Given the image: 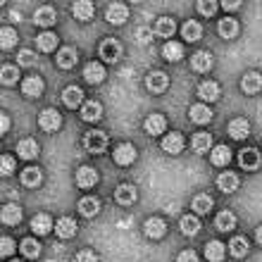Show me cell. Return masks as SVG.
I'll use <instances>...</instances> for the list:
<instances>
[{"label": "cell", "instance_id": "obj_1", "mask_svg": "<svg viewBox=\"0 0 262 262\" xmlns=\"http://www.w3.org/2000/svg\"><path fill=\"white\" fill-rule=\"evenodd\" d=\"M83 145H86L89 152L100 155V152H105V148H107V136H105L103 131H89L86 138H83Z\"/></svg>", "mask_w": 262, "mask_h": 262}, {"label": "cell", "instance_id": "obj_2", "mask_svg": "<svg viewBox=\"0 0 262 262\" xmlns=\"http://www.w3.org/2000/svg\"><path fill=\"white\" fill-rule=\"evenodd\" d=\"M38 124H41L43 131L53 134V131H57L60 126H62V115H60L57 110H53V107H48V110L41 112V117H38Z\"/></svg>", "mask_w": 262, "mask_h": 262}, {"label": "cell", "instance_id": "obj_3", "mask_svg": "<svg viewBox=\"0 0 262 262\" xmlns=\"http://www.w3.org/2000/svg\"><path fill=\"white\" fill-rule=\"evenodd\" d=\"M100 57H103L105 62H117L119 57H122V46H119L117 38H105L100 43Z\"/></svg>", "mask_w": 262, "mask_h": 262}, {"label": "cell", "instance_id": "obj_4", "mask_svg": "<svg viewBox=\"0 0 262 262\" xmlns=\"http://www.w3.org/2000/svg\"><path fill=\"white\" fill-rule=\"evenodd\" d=\"M105 19L110 21V24H115V27L124 24V21L129 19V7H126L124 3H112V5L107 7V12H105Z\"/></svg>", "mask_w": 262, "mask_h": 262}, {"label": "cell", "instance_id": "obj_5", "mask_svg": "<svg viewBox=\"0 0 262 262\" xmlns=\"http://www.w3.org/2000/svg\"><path fill=\"white\" fill-rule=\"evenodd\" d=\"M167 86H169V76L165 72H150L145 76V89L150 93H162V91H167Z\"/></svg>", "mask_w": 262, "mask_h": 262}, {"label": "cell", "instance_id": "obj_6", "mask_svg": "<svg viewBox=\"0 0 262 262\" xmlns=\"http://www.w3.org/2000/svg\"><path fill=\"white\" fill-rule=\"evenodd\" d=\"M112 158H115V162H117V165L129 167L131 162L136 160V148H134L131 143H119L117 148H115V155H112Z\"/></svg>", "mask_w": 262, "mask_h": 262}, {"label": "cell", "instance_id": "obj_7", "mask_svg": "<svg viewBox=\"0 0 262 262\" xmlns=\"http://www.w3.org/2000/svg\"><path fill=\"white\" fill-rule=\"evenodd\" d=\"M241 91L246 93V96H255V93H260L262 91V74H257V72H248V74L241 79Z\"/></svg>", "mask_w": 262, "mask_h": 262}, {"label": "cell", "instance_id": "obj_8", "mask_svg": "<svg viewBox=\"0 0 262 262\" xmlns=\"http://www.w3.org/2000/svg\"><path fill=\"white\" fill-rule=\"evenodd\" d=\"M98 184V172L93 167H79L76 169V186L79 188H93Z\"/></svg>", "mask_w": 262, "mask_h": 262}, {"label": "cell", "instance_id": "obj_9", "mask_svg": "<svg viewBox=\"0 0 262 262\" xmlns=\"http://www.w3.org/2000/svg\"><path fill=\"white\" fill-rule=\"evenodd\" d=\"M136 198H138V193L134 184H119L117 191H115V200H117L119 205H134Z\"/></svg>", "mask_w": 262, "mask_h": 262}, {"label": "cell", "instance_id": "obj_10", "mask_svg": "<svg viewBox=\"0 0 262 262\" xmlns=\"http://www.w3.org/2000/svg\"><path fill=\"white\" fill-rule=\"evenodd\" d=\"M238 165L246 169V172H253L260 167V152L255 148H243L241 155H238Z\"/></svg>", "mask_w": 262, "mask_h": 262}, {"label": "cell", "instance_id": "obj_11", "mask_svg": "<svg viewBox=\"0 0 262 262\" xmlns=\"http://www.w3.org/2000/svg\"><path fill=\"white\" fill-rule=\"evenodd\" d=\"M162 150L169 152V155H179L181 150H184V136L181 134H167L165 138H162Z\"/></svg>", "mask_w": 262, "mask_h": 262}, {"label": "cell", "instance_id": "obj_12", "mask_svg": "<svg viewBox=\"0 0 262 262\" xmlns=\"http://www.w3.org/2000/svg\"><path fill=\"white\" fill-rule=\"evenodd\" d=\"M188 117H191V122H195V124H207V122L212 119V110H210L205 103L191 105V110H188Z\"/></svg>", "mask_w": 262, "mask_h": 262}, {"label": "cell", "instance_id": "obj_13", "mask_svg": "<svg viewBox=\"0 0 262 262\" xmlns=\"http://www.w3.org/2000/svg\"><path fill=\"white\" fill-rule=\"evenodd\" d=\"M62 103L67 105V107H79V105H83V91L79 89V86H67V89L62 91Z\"/></svg>", "mask_w": 262, "mask_h": 262}, {"label": "cell", "instance_id": "obj_14", "mask_svg": "<svg viewBox=\"0 0 262 262\" xmlns=\"http://www.w3.org/2000/svg\"><path fill=\"white\" fill-rule=\"evenodd\" d=\"M103 117V105L98 100H89V103L81 105V119L83 122H98Z\"/></svg>", "mask_w": 262, "mask_h": 262}, {"label": "cell", "instance_id": "obj_15", "mask_svg": "<svg viewBox=\"0 0 262 262\" xmlns=\"http://www.w3.org/2000/svg\"><path fill=\"white\" fill-rule=\"evenodd\" d=\"M31 231H34L36 236H46L53 231V220H50L46 212L41 214H36L34 220H31Z\"/></svg>", "mask_w": 262, "mask_h": 262}, {"label": "cell", "instance_id": "obj_16", "mask_svg": "<svg viewBox=\"0 0 262 262\" xmlns=\"http://www.w3.org/2000/svg\"><path fill=\"white\" fill-rule=\"evenodd\" d=\"M198 96L203 103H214V100H220V86L214 81H203L198 86Z\"/></svg>", "mask_w": 262, "mask_h": 262}, {"label": "cell", "instance_id": "obj_17", "mask_svg": "<svg viewBox=\"0 0 262 262\" xmlns=\"http://www.w3.org/2000/svg\"><path fill=\"white\" fill-rule=\"evenodd\" d=\"M0 220H3V224H7V227H17L21 222V207L14 205V203H10V205L3 207V214H0Z\"/></svg>", "mask_w": 262, "mask_h": 262}, {"label": "cell", "instance_id": "obj_18", "mask_svg": "<svg viewBox=\"0 0 262 262\" xmlns=\"http://www.w3.org/2000/svg\"><path fill=\"white\" fill-rule=\"evenodd\" d=\"M17 155L21 160H34L38 155V143H36L34 138H21L19 143H17Z\"/></svg>", "mask_w": 262, "mask_h": 262}, {"label": "cell", "instance_id": "obj_19", "mask_svg": "<svg viewBox=\"0 0 262 262\" xmlns=\"http://www.w3.org/2000/svg\"><path fill=\"white\" fill-rule=\"evenodd\" d=\"M217 188H220L222 193H234L236 188H238V177L234 172H222L217 177Z\"/></svg>", "mask_w": 262, "mask_h": 262}, {"label": "cell", "instance_id": "obj_20", "mask_svg": "<svg viewBox=\"0 0 262 262\" xmlns=\"http://www.w3.org/2000/svg\"><path fill=\"white\" fill-rule=\"evenodd\" d=\"M167 231V222L160 220V217H150L145 222V236L148 238H162Z\"/></svg>", "mask_w": 262, "mask_h": 262}, {"label": "cell", "instance_id": "obj_21", "mask_svg": "<svg viewBox=\"0 0 262 262\" xmlns=\"http://www.w3.org/2000/svg\"><path fill=\"white\" fill-rule=\"evenodd\" d=\"M21 91H24L27 98H38L43 93V79L41 76H29V79H24V83H21Z\"/></svg>", "mask_w": 262, "mask_h": 262}, {"label": "cell", "instance_id": "obj_22", "mask_svg": "<svg viewBox=\"0 0 262 262\" xmlns=\"http://www.w3.org/2000/svg\"><path fill=\"white\" fill-rule=\"evenodd\" d=\"M143 129L150 134V136H160L162 131L167 129V119L162 115H150V117L143 122Z\"/></svg>", "mask_w": 262, "mask_h": 262}, {"label": "cell", "instance_id": "obj_23", "mask_svg": "<svg viewBox=\"0 0 262 262\" xmlns=\"http://www.w3.org/2000/svg\"><path fill=\"white\" fill-rule=\"evenodd\" d=\"M83 79L89 83H100L105 79V67L100 62H89L83 67Z\"/></svg>", "mask_w": 262, "mask_h": 262}, {"label": "cell", "instance_id": "obj_24", "mask_svg": "<svg viewBox=\"0 0 262 262\" xmlns=\"http://www.w3.org/2000/svg\"><path fill=\"white\" fill-rule=\"evenodd\" d=\"M55 234L60 236V238H72V236L76 234V222L72 220V217H60V220L55 222Z\"/></svg>", "mask_w": 262, "mask_h": 262}, {"label": "cell", "instance_id": "obj_25", "mask_svg": "<svg viewBox=\"0 0 262 262\" xmlns=\"http://www.w3.org/2000/svg\"><path fill=\"white\" fill-rule=\"evenodd\" d=\"M57 19V14L53 7H38L34 12V24H38V27H53Z\"/></svg>", "mask_w": 262, "mask_h": 262}, {"label": "cell", "instance_id": "obj_26", "mask_svg": "<svg viewBox=\"0 0 262 262\" xmlns=\"http://www.w3.org/2000/svg\"><path fill=\"white\" fill-rule=\"evenodd\" d=\"M248 134H250V124L243 117L234 119V122L229 124V136L234 138V141H243V138L248 136Z\"/></svg>", "mask_w": 262, "mask_h": 262}, {"label": "cell", "instance_id": "obj_27", "mask_svg": "<svg viewBox=\"0 0 262 262\" xmlns=\"http://www.w3.org/2000/svg\"><path fill=\"white\" fill-rule=\"evenodd\" d=\"M214 64L212 55L210 53H205V50H200V53H195L193 57H191V67L195 69V72H210Z\"/></svg>", "mask_w": 262, "mask_h": 262}, {"label": "cell", "instance_id": "obj_28", "mask_svg": "<svg viewBox=\"0 0 262 262\" xmlns=\"http://www.w3.org/2000/svg\"><path fill=\"white\" fill-rule=\"evenodd\" d=\"M162 57L169 60V62H179L181 57H184V46L177 41H167L165 48H162Z\"/></svg>", "mask_w": 262, "mask_h": 262}, {"label": "cell", "instance_id": "obj_29", "mask_svg": "<svg viewBox=\"0 0 262 262\" xmlns=\"http://www.w3.org/2000/svg\"><path fill=\"white\" fill-rule=\"evenodd\" d=\"M41 181H43V174L38 167H27L24 172H21V184L29 188H36V186H41Z\"/></svg>", "mask_w": 262, "mask_h": 262}, {"label": "cell", "instance_id": "obj_30", "mask_svg": "<svg viewBox=\"0 0 262 262\" xmlns=\"http://www.w3.org/2000/svg\"><path fill=\"white\" fill-rule=\"evenodd\" d=\"M76 64V50L74 48H60L57 50V67L62 69H72Z\"/></svg>", "mask_w": 262, "mask_h": 262}, {"label": "cell", "instance_id": "obj_31", "mask_svg": "<svg viewBox=\"0 0 262 262\" xmlns=\"http://www.w3.org/2000/svg\"><path fill=\"white\" fill-rule=\"evenodd\" d=\"M212 165L217 167H227L229 162H231V148H227V145H217V148H212Z\"/></svg>", "mask_w": 262, "mask_h": 262}, {"label": "cell", "instance_id": "obj_32", "mask_svg": "<svg viewBox=\"0 0 262 262\" xmlns=\"http://www.w3.org/2000/svg\"><path fill=\"white\" fill-rule=\"evenodd\" d=\"M79 212L83 217H96L100 212V200L98 198H81L79 200Z\"/></svg>", "mask_w": 262, "mask_h": 262}, {"label": "cell", "instance_id": "obj_33", "mask_svg": "<svg viewBox=\"0 0 262 262\" xmlns=\"http://www.w3.org/2000/svg\"><path fill=\"white\" fill-rule=\"evenodd\" d=\"M181 34H184V38H186L188 43H195V41H200V36H203V27H200L198 21L191 19L181 27Z\"/></svg>", "mask_w": 262, "mask_h": 262}, {"label": "cell", "instance_id": "obj_34", "mask_svg": "<svg viewBox=\"0 0 262 262\" xmlns=\"http://www.w3.org/2000/svg\"><path fill=\"white\" fill-rule=\"evenodd\" d=\"M72 14H74L79 21H86L93 17V5L91 3H86V0H79V3H74L72 5Z\"/></svg>", "mask_w": 262, "mask_h": 262}, {"label": "cell", "instance_id": "obj_35", "mask_svg": "<svg viewBox=\"0 0 262 262\" xmlns=\"http://www.w3.org/2000/svg\"><path fill=\"white\" fill-rule=\"evenodd\" d=\"M214 227L220 229V231H234V227H236L234 212H229V210L220 212V214H217V220H214Z\"/></svg>", "mask_w": 262, "mask_h": 262}, {"label": "cell", "instance_id": "obj_36", "mask_svg": "<svg viewBox=\"0 0 262 262\" xmlns=\"http://www.w3.org/2000/svg\"><path fill=\"white\" fill-rule=\"evenodd\" d=\"M205 257L210 262H222L224 260V243L222 241H210L205 246Z\"/></svg>", "mask_w": 262, "mask_h": 262}, {"label": "cell", "instance_id": "obj_37", "mask_svg": "<svg viewBox=\"0 0 262 262\" xmlns=\"http://www.w3.org/2000/svg\"><path fill=\"white\" fill-rule=\"evenodd\" d=\"M217 31H220L222 38H234V36L238 34V21L227 17V19H222L220 24H217Z\"/></svg>", "mask_w": 262, "mask_h": 262}, {"label": "cell", "instance_id": "obj_38", "mask_svg": "<svg viewBox=\"0 0 262 262\" xmlns=\"http://www.w3.org/2000/svg\"><path fill=\"white\" fill-rule=\"evenodd\" d=\"M19 248L24 253V257H29V260H36V257L41 255V243L36 241V238H24L19 243Z\"/></svg>", "mask_w": 262, "mask_h": 262}, {"label": "cell", "instance_id": "obj_39", "mask_svg": "<svg viewBox=\"0 0 262 262\" xmlns=\"http://www.w3.org/2000/svg\"><path fill=\"white\" fill-rule=\"evenodd\" d=\"M191 145H193V150L198 152V155H203L205 150H210V148H212V136H210V134H205V131H203V134H195L193 141H191Z\"/></svg>", "mask_w": 262, "mask_h": 262}, {"label": "cell", "instance_id": "obj_40", "mask_svg": "<svg viewBox=\"0 0 262 262\" xmlns=\"http://www.w3.org/2000/svg\"><path fill=\"white\" fill-rule=\"evenodd\" d=\"M174 31H177V24H174V19H169V17H160L158 24H155V34L162 36V38H169Z\"/></svg>", "mask_w": 262, "mask_h": 262}, {"label": "cell", "instance_id": "obj_41", "mask_svg": "<svg viewBox=\"0 0 262 262\" xmlns=\"http://www.w3.org/2000/svg\"><path fill=\"white\" fill-rule=\"evenodd\" d=\"M181 234H186V236H195L200 231V222L198 217H193V214H186V217H181Z\"/></svg>", "mask_w": 262, "mask_h": 262}, {"label": "cell", "instance_id": "obj_42", "mask_svg": "<svg viewBox=\"0 0 262 262\" xmlns=\"http://www.w3.org/2000/svg\"><path fill=\"white\" fill-rule=\"evenodd\" d=\"M36 46H38V50H43V53H53L57 46V36L50 34V31H46V34H41L38 38H36Z\"/></svg>", "mask_w": 262, "mask_h": 262}, {"label": "cell", "instance_id": "obj_43", "mask_svg": "<svg viewBox=\"0 0 262 262\" xmlns=\"http://www.w3.org/2000/svg\"><path fill=\"white\" fill-rule=\"evenodd\" d=\"M229 253L234 257H243L248 253V241H246V236H234L231 243H229Z\"/></svg>", "mask_w": 262, "mask_h": 262}, {"label": "cell", "instance_id": "obj_44", "mask_svg": "<svg viewBox=\"0 0 262 262\" xmlns=\"http://www.w3.org/2000/svg\"><path fill=\"white\" fill-rule=\"evenodd\" d=\"M17 79H19V69L14 67V64H3V69H0V81L5 83V86H14Z\"/></svg>", "mask_w": 262, "mask_h": 262}, {"label": "cell", "instance_id": "obj_45", "mask_svg": "<svg viewBox=\"0 0 262 262\" xmlns=\"http://www.w3.org/2000/svg\"><path fill=\"white\" fill-rule=\"evenodd\" d=\"M14 43H17V31L12 27H3V31H0V48L10 50L14 48Z\"/></svg>", "mask_w": 262, "mask_h": 262}, {"label": "cell", "instance_id": "obj_46", "mask_svg": "<svg viewBox=\"0 0 262 262\" xmlns=\"http://www.w3.org/2000/svg\"><path fill=\"white\" fill-rule=\"evenodd\" d=\"M212 205L214 203H212V198H210L207 193H200V195H195L193 198V210L198 214H207L210 210H212Z\"/></svg>", "mask_w": 262, "mask_h": 262}, {"label": "cell", "instance_id": "obj_47", "mask_svg": "<svg viewBox=\"0 0 262 262\" xmlns=\"http://www.w3.org/2000/svg\"><path fill=\"white\" fill-rule=\"evenodd\" d=\"M17 60H19L21 67H31V64L36 62V53H34V50H29V48H24V50H19Z\"/></svg>", "mask_w": 262, "mask_h": 262}, {"label": "cell", "instance_id": "obj_48", "mask_svg": "<svg viewBox=\"0 0 262 262\" xmlns=\"http://www.w3.org/2000/svg\"><path fill=\"white\" fill-rule=\"evenodd\" d=\"M0 243H3V246H0V255L3 257H10L14 253V241L12 238H10V236H3V238H0Z\"/></svg>", "mask_w": 262, "mask_h": 262}, {"label": "cell", "instance_id": "obj_49", "mask_svg": "<svg viewBox=\"0 0 262 262\" xmlns=\"http://www.w3.org/2000/svg\"><path fill=\"white\" fill-rule=\"evenodd\" d=\"M198 12L205 14V17H212V14L217 12V3H212V0H203V3H198Z\"/></svg>", "mask_w": 262, "mask_h": 262}, {"label": "cell", "instance_id": "obj_50", "mask_svg": "<svg viewBox=\"0 0 262 262\" xmlns=\"http://www.w3.org/2000/svg\"><path fill=\"white\" fill-rule=\"evenodd\" d=\"M0 172H3V177H10V174L14 172V158L3 155V160H0Z\"/></svg>", "mask_w": 262, "mask_h": 262}, {"label": "cell", "instance_id": "obj_51", "mask_svg": "<svg viewBox=\"0 0 262 262\" xmlns=\"http://www.w3.org/2000/svg\"><path fill=\"white\" fill-rule=\"evenodd\" d=\"M152 34H150V29H145V27H138L136 29V41L138 43H150Z\"/></svg>", "mask_w": 262, "mask_h": 262}, {"label": "cell", "instance_id": "obj_52", "mask_svg": "<svg viewBox=\"0 0 262 262\" xmlns=\"http://www.w3.org/2000/svg\"><path fill=\"white\" fill-rule=\"evenodd\" d=\"M74 262H98L96 253H91V250H81V253H76Z\"/></svg>", "mask_w": 262, "mask_h": 262}, {"label": "cell", "instance_id": "obj_53", "mask_svg": "<svg viewBox=\"0 0 262 262\" xmlns=\"http://www.w3.org/2000/svg\"><path fill=\"white\" fill-rule=\"evenodd\" d=\"M177 262H198V255H195L193 250H184V253H179Z\"/></svg>", "mask_w": 262, "mask_h": 262}, {"label": "cell", "instance_id": "obj_54", "mask_svg": "<svg viewBox=\"0 0 262 262\" xmlns=\"http://www.w3.org/2000/svg\"><path fill=\"white\" fill-rule=\"evenodd\" d=\"M7 129H10V117H7V115H3V119H0V131H3V134H7Z\"/></svg>", "mask_w": 262, "mask_h": 262}, {"label": "cell", "instance_id": "obj_55", "mask_svg": "<svg viewBox=\"0 0 262 262\" xmlns=\"http://www.w3.org/2000/svg\"><path fill=\"white\" fill-rule=\"evenodd\" d=\"M238 5H241V3H236V0H229V3H224V10H229V12H231V10H238Z\"/></svg>", "mask_w": 262, "mask_h": 262}, {"label": "cell", "instance_id": "obj_56", "mask_svg": "<svg viewBox=\"0 0 262 262\" xmlns=\"http://www.w3.org/2000/svg\"><path fill=\"white\" fill-rule=\"evenodd\" d=\"M255 238H257V243H260V246H262V227L255 231Z\"/></svg>", "mask_w": 262, "mask_h": 262}, {"label": "cell", "instance_id": "obj_57", "mask_svg": "<svg viewBox=\"0 0 262 262\" xmlns=\"http://www.w3.org/2000/svg\"><path fill=\"white\" fill-rule=\"evenodd\" d=\"M12 262H19V260H12Z\"/></svg>", "mask_w": 262, "mask_h": 262}]
</instances>
